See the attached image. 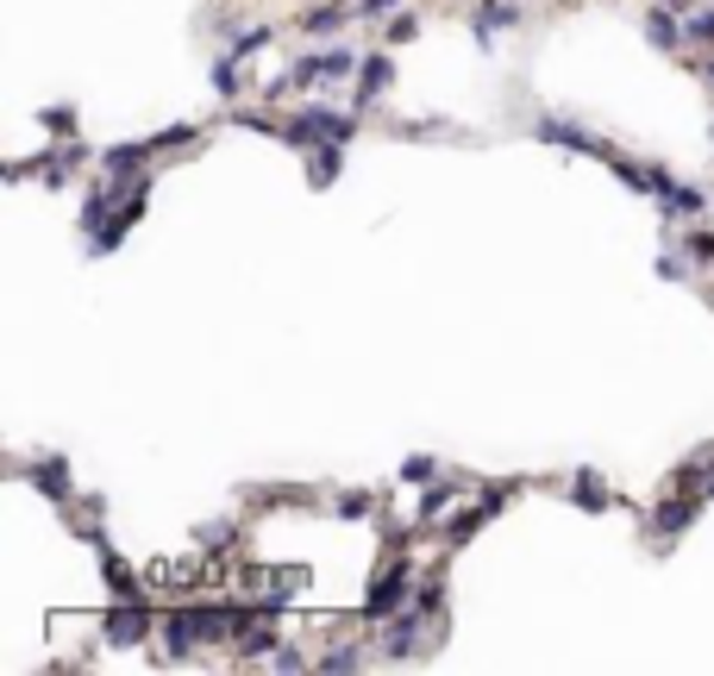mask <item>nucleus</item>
<instances>
[{
	"instance_id": "1",
	"label": "nucleus",
	"mask_w": 714,
	"mask_h": 676,
	"mask_svg": "<svg viewBox=\"0 0 714 676\" xmlns=\"http://www.w3.org/2000/svg\"><path fill=\"white\" fill-rule=\"evenodd\" d=\"M357 138V107L338 113V107H295L282 120V145L295 150H320V145H352Z\"/></svg>"
},
{
	"instance_id": "2",
	"label": "nucleus",
	"mask_w": 714,
	"mask_h": 676,
	"mask_svg": "<svg viewBox=\"0 0 714 676\" xmlns=\"http://www.w3.org/2000/svg\"><path fill=\"white\" fill-rule=\"evenodd\" d=\"M414 557L402 551V557H389L383 570H377V582H370V595H364V620H389V614H402L414 601Z\"/></svg>"
},
{
	"instance_id": "3",
	"label": "nucleus",
	"mask_w": 714,
	"mask_h": 676,
	"mask_svg": "<svg viewBox=\"0 0 714 676\" xmlns=\"http://www.w3.org/2000/svg\"><path fill=\"white\" fill-rule=\"evenodd\" d=\"M427 626H433V620H427V614L408 601L402 614H389V620H383V646H377V657H383V664H402V657H414Z\"/></svg>"
},
{
	"instance_id": "4",
	"label": "nucleus",
	"mask_w": 714,
	"mask_h": 676,
	"mask_svg": "<svg viewBox=\"0 0 714 676\" xmlns=\"http://www.w3.org/2000/svg\"><path fill=\"white\" fill-rule=\"evenodd\" d=\"M151 601H113L101 614V632H107V646H138V639H151Z\"/></svg>"
},
{
	"instance_id": "5",
	"label": "nucleus",
	"mask_w": 714,
	"mask_h": 676,
	"mask_svg": "<svg viewBox=\"0 0 714 676\" xmlns=\"http://www.w3.org/2000/svg\"><path fill=\"white\" fill-rule=\"evenodd\" d=\"M545 145H558V150H577V157H602V163H614V150H608V138H595V132H583V125H570V120H558V113H539V125H533Z\"/></svg>"
},
{
	"instance_id": "6",
	"label": "nucleus",
	"mask_w": 714,
	"mask_h": 676,
	"mask_svg": "<svg viewBox=\"0 0 714 676\" xmlns=\"http://www.w3.org/2000/svg\"><path fill=\"white\" fill-rule=\"evenodd\" d=\"M145 207H151V188H138V195L126 200V207H120V213H107L101 225H95V232H88V257H107V250H120L126 245V232L138 220H145Z\"/></svg>"
},
{
	"instance_id": "7",
	"label": "nucleus",
	"mask_w": 714,
	"mask_h": 676,
	"mask_svg": "<svg viewBox=\"0 0 714 676\" xmlns=\"http://www.w3.org/2000/svg\"><path fill=\"white\" fill-rule=\"evenodd\" d=\"M389 82H395V57L389 50H370L364 63H357V95H352V107L364 113V107H377V100L389 95Z\"/></svg>"
},
{
	"instance_id": "8",
	"label": "nucleus",
	"mask_w": 714,
	"mask_h": 676,
	"mask_svg": "<svg viewBox=\"0 0 714 676\" xmlns=\"http://www.w3.org/2000/svg\"><path fill=\"white\" fill-rule=\"evenodd\" d=\"M20 476L38 482V495H51L57 507H76V489H70V464L63 457H38V464H20Z\"/></svg>"
},
{
	"instance_id": "9",
	"label": "nucleus",
	"mask_w": 714,
	"mask_h": 676,
	"mask_svg": "<svg viewBox=\"0 0 714 676\" xmlns=\"http://www.w3.org/2000/svg\"><path fill=\"white\" fill-rule=\"evenodd\" d=\"M645 38L677 57V50L689 45V38H684V13H677V7H652V13H645Z\"/></svg>"
},
{
	"instance_id": "10",
	"label": "nucleus",
	"mask_w": 714,
	"mask_h": 676,
	"mask_svg": "<svg viewBox=\"0 0 714 676\" xmlns=\"http://www.w3.org/2000/svg\"><path fill=\"white\" fill-rule=\"evenodd\" d=\"M570 507H583V514H602V507H620V495H614L608 482L595 470H577V482H570Z\"/></svg>"
},
{
	"instance_id": "11",
	"label": "nucleus",
	"mask_w": 714,
	"mask_h": 676,
	"mask_svg": "<svg viewBox=\"0 0 714 676\" xmlns=\"http://www.w3.org/2000/svg\"><path fill=\"white\" fill-rule=\"evenodd\" d=\"M514 20H520V7H514V0H483V7H477V45L495 50V32L514 25Z\"/></svg>"
},
{
	"instance_id": "12",
	"label": "nucleus",
	"mask_w": 714,
	"mask_h": 676,
	"mask_svg": "<svg viewBox=\"0 0 714 676\" xmlns=\"http://www.w3.org/2000/svg\"><path fill=\"white\" fill-rule=\"evenodd\" d=\"M352 20H357L352 0H345V7H313V13H301V38H327V32H345Z\"/></svg>"
},
{
	"instance_id": "13",
	"label": "nucleus",
	"mask_w": 714,
	"mask_h": 676,
	"mask_svg": "<svg viewBox=\"0 0 714 676\" xmlns=\"http://www.w3.org/2000/svg\"><path fill=\"white\" fill-rule=\"evenodd\" d=\"M313 664H320V671H332V676H338V671H364V664H370V651L357 646V639H338V646H327Z\"/></svg>"
},
{
	"instance_id": "14",
	"label": "nucleus",
	"mask_w": 714,
	"mask_h": 676,
	"mask_svg": "<svg viewBox=\"0 0 714 676\" xmlns=\"http://www.w3.org/2000/svg\"><path fill=\"white\" fill-rule=\"evenodd\" d=\"M276 45V32H270V25H238V32H232V57H238V63H251V57H263V50Z\"/></svg>"
},
{
	"instance_id": "15",
	"label": "nucleus",
	"mask_w": 714,
	"mask_h": 676,
	"mask_svg": "<svg viewBox=\"0 0 714 676\" xmlns=\"http://www.w3.org/2000/svg\"><path fill=\"white\" fill-rule=\"evenodd\" d=\"M458 495H464L458 482H433V489H427V495H420V526L445 520V507H452V501H458Z\"/></svg>"
},
{
	"instance_id": "16",
	"label": "nucleus",
	"mask_w": 714,
	"mask_h": 676,
	"mask_svg": "<svg viewBox=\"0 0 714 676\" xmlns=\"http://www.w3.org/2000/svg\"><path fill=\"white\" fill-rule=\"evenodd\" d=\"M213 88H220V100H238L245 95V70H238V57H213Z\"/></svg>"
},
{
	"instance_id": "17",
	"label": "nucleus",
	"mask_w": 714,
	"mask_h": 676,
	"mask_svg": "<svg viewBox=\"0 0 714 676\" xmlns=\"http://www.w3.org/2000/svg\"><path fill=\"white\" fill-rule=\"evenodd\" d=\"M338 163H345V145H320L313 150V163H307L313 188H332V182H338Z\"/></svg>"
},
{
	"instance_id": "18",
	"label": "nucleus",
	"mask_w": 714,
	"mask_h": 676,
	"mask_svg": "<svg viewBox=\"0 0 714 676\" xmlns=\"http://www.w3.org/2000/svg\"><path fill=\"white\" fill-rule=\"evenodd\" d=\"M414 607H420L427 620H439V614H445V576H420V582H414Z\"/></svg>"
},
{
	"instance_id": "19",
	"label": "nucleus",
	"mask_w": 714,
	"mask_h": 676,
	"mask_svg": "<svg viewBox=\"0 0 714 676\" xmlns=\"http://www.w3.org/2000/svg\"><path fill=\"white\" fill-rule=\"evenodd\" d=\"M232 545H238V526L232 520H207L195 532V551H232Z\"/></svg>"
},
{
	"instance_id": "20",
	"label": "nucleus",
	"mask_w": 714,
	"mask_h": 676,
	"mask_svg": "<svg viewBox=\"0 0 714 676\" xmlns=\"http://www.w3.org/2000/svg\"><path fill=\"white\" fill-rule=\"evenodd\" d=\"M684 38H689L695 50L714 45V7H689V13H684Z\"/></svg>"
},
{
	"instance_id": "21",
	"label": "nucleus",
	"mask_w": 714,
	"mask_h": 676,
	"mask_svg": "<svg viewBox=\"0 0 714 676\" xmlns=\"http://www.w3.org/2000/svg\"><path fill=\"white\" fill-rule=\"evenodd\" d=\"M370 507H377L370 489H345V495H332V514H338V520H364Z\"/></svg>"
},
{
	"instance_id": "22",
	"label": "nucleus",
	"mask_w": 714,
	"mask_h": 676,
	"mask_svg": "<svg viewBox=\"0 0 714 676\" xmlns=\"http://www.w3.org/2000/svg\"><path fill=\"white\" fill-rule=\"evenodd\" d=\"M383 38H389V45H408V38H420V13H389Z\"/></svg>"
},
{
	"instance_id": "23",
	"label": "nucleus",
	"mask_w": 714,
	"mask_h": 676,
	"mask_svg": "<svg viewBox=\"0 0 714 676\" xmlns=\"http://www.w3.org/2000/svg\"><path fill=\"white\" fill-rule=\"evenodd\" d=\"M270 664H276V671H307V664H313V657H307L301 646H288V639H282V646L270 651Z\"/></svg>"
},
{
	"instance_id": "24",
	"label": "nucleus",
	"mask_w": 714,
	"mask_h": 676,
	"mask_svg": "<svg viewBox=\"0 0 714 676\" xmlns=\"http://www.w3.org/2000/svg\"><path fill=\"white\" fill-rule=\"evenodd\" d=\"M677 245H684L695 263H714V232H689V238H677Z\"/></svg>"
},
{
	"instance_id": "25",
	"label": "nucleus",
	"mask_w": 714,
	"mask_h": 676,
	"mask_svg": "<svg viewBox=\"0 0 714 676\" xmlns=\"http://www.w3.org/2000/svg\"><path fill=\"white\" fill-rule=\"evenodd\" d=\"M352 7H357V20H389L402 0H352Z\"/></svg>"
},
{
	"instance_id": "26",
	"label": "nucleus",
	"mask_w": 714,
	"mask_h": 676,
	"mask_svg": "<svg viewBox=\"0 0 714 676\" xmlns=\"http://www.w3.org/2000/svg\"><path fill=\"white\" fill-rule=\"evenodd\" d=\"M427 476H433V457H408L402 464V482H427Z\"/></svg>"
},
{
	"instance_id": "27",
	"label": "nucleus",
	"mask_w": 714,
	"mask_h": 676,
	"mask_svg": "<svg viewBox=\"0 0 714 676\" xmlns=\"http://www.w3.org/2000/svg\"><path fill=\"white\" fill-rule=\"evenodd\" d=\"M658 275H664V282H684V275H689V270H684V257H664Z\"/></svg>"
},
{
	"instance_id": "28",
	"label": "nucleus",
	"mask_w": 714,
	"mask_h": 676,
	"mask_svg": "<svg viewBox=\"0 0 714 676\" xmlns=\"http://www.w3.org/2000/svg\"><path fill=\"white\" fill-rule=\"evenodd\" d=\"M709 82H714V57H709Z\"/></svg>"
}]
</instances>
